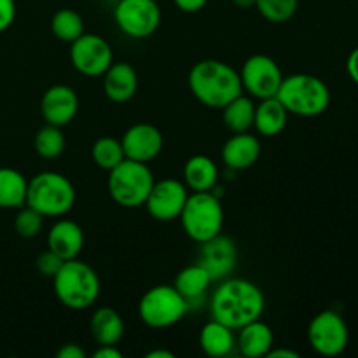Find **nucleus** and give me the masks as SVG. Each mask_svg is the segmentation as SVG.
Here are the masks:
<instances>
[{"mask_svg":"<svg viewBox=\"0 0 358 358\" xmlns=\"http://www.w3.org/2000/svg\"><path fill=\"white\" fill-rule=\"evenodd\" d=\"M103 93L114 103H126L138 91V73L128 62H114L101 76Z\"/></svg>","mask_w":358,"mask_h":358,"instance_id":"f3484780","label":"nucleus"},{"mask_svg":"<svg viewBox=\"0 0 358 358\" xmlns=\"http://www.w3.org/2000/svg\"><path fill=\"white\" fill-rule=\"evenodd\" d=\"M175 7L182 13H199L201 9H205V6L208 3V0H173Z\"/></svg>","mask_w":358,"mask_h":358,"instance_id":"f704fd0d","label":"nucleus"},{"mask_svg":"<svg viewBox=\"0 0 358 358\" xmlns=\"http://www.w3.org/2000/svg\"><path fill=\"white\" fill-rule=\"evenodd\" d=\"M213 283L212 276L208 275L205 268L201 264H191L185 266L184 269H180L175 278L173 287L180 292V296L187 301L189 310H191L192 303H199V301L205 299L206 292H208L210 285Z\"/></svg>","mask_w":358,"mask_h":358,"instance_id":"b1692460","label":"nucleus"},{"mask_svg":"<svg viewBox=\"0 0 358 358\" xmlns=\"http://www.w3.org/2000/svg\"><path fill=\"white\" fill-rule=\"evenodd\" d=\"M189 198V189L178 178H163L154 182L145 208L152 219L159 222H171L180 217L182 208Z\"/></svg>","mask_w":358,"mask_h":358,"instance_id":"ddd939ff","label":"nucleus"},{"mask_svg":"<svg viewBox=\"0 0 358 358\" xmlns=\"http://www.w3.org/2000/svg\"><path fill=\"white\" fill-rule=\"evenodd\" d=\"M51 31L58 41L72 44L84 34L83 16L76 9H69V7L58 9L51 17Z\"/></svg>","mask_w":358,"mask_h":358,"instance_id":"cd10ccee","label":"nucleus"},{"mask_svg":"<svg viewBox=\"0 0 358 358\" xmlns=\"http://www.w3.org/2000/svg\"><path fill=\"white\" fill-rule=\"evenodd\" d=\"M56 358H86V352L76 343H66L58 350Z\"/></svg>","mask_w":358,"mask_h":358,"instance_id":"c9c22d12","label":"nucleus"},{"mask_svg":"<svg viewBox=\"0 0 358 358\" xmlns=\"http://www.w3.org/2000/svg\"><path fill=\"white\" fill-rule=\"evenodd\" d=\"M45 243L51 252L63 259V261H70V259L79 257V254L84 248V231L76 220L62 219L56 220L49 229Z\"/></svg>","mask_w":358,"mask_h":358,"instance_id":"a211bd4d","label":"nucleus"},{"mask_svg":"<svg viewBox=\"0 0 358 358\" xmlns=\"http://www.w3.org/2000/svg\"><path fill=\"white\" fill-rule=\"evenodd\" d=\"M299 7V0H255V9L271 23H287Z\"/></svg>","mask_w":358,"mask_h":358,"instance_id":"7c9ffc66","label":"nucleus"},{"mask_svg":"<svg viewBox=\"0 0 358 358\" xmlns=\"http://www.w3.org/2000/svg\"><path fill=\"white\" fill-rule=\"evenodd\" d=\"M145 357L147 358H173L175 355L171 352H168V350L159 348V350H150Z\"/></svg>","mask_w":358,"mask_h":358,"instance_id":"ea45409f","label":"nucleus"},{"mask_svg":"<svg viewBox=\"0 0 358 358\" xmlns=\"http://www.w3.org/2000/svg\"><path fill=\"white\" fill-rule=\"evenodd\" d=\"M66 147V138L59 126L45 124L35 133L34 149L44 159H56L63 154Z\"/></svg>","mask_w":358,"mask_h":358,"instance_id":"c85d7f7f","label":"nucleus"},{"mask_svg":"<svg viewBox=\"0 0 358 358\" xmlns=\"http://www.w3.org/2000/svg\"><path fill=\"white\" fill-rule=\"evenodd\" d=\"M42 227H44V215H41L37 210L28 205L17 208L16 217H14V229H16L17 236L31 240V238L38 236Z\"/></svg>","mask_w":358,"mask_h":358,"instance_id":"2f4dec72","label":"nucleus"},{"mask_svg":"<svg viewBox=\"0 0 358 358\" xmlns=\"http://www.w3.org/2000/svg\"><path fill=\"white\" fill-rule=\"evenodd\" d=\"M90 331L98 345H117L124 336V322L114 308L101 306L91 317Z\"/></svg>","mask_w":358,"mask_h":358,"instance_id":"393cba45","label":"nucleus"},{"mask_svg":"<svg viewBox=\"0 0 358 358\" xmlns=\"http://www.w3.org/2000/svg\"><path fill=\"white\" fill-rule=\"evenodd\" d=\"M198 264H201L208 271L213 282L227 278L233 275L238 264L236 243L229 236H224L222 233L205 243H199Z\"/></svg>","mask_w":358,"mask_h":358,"instance_id":"4468645a","label":"nucleus"},{"mask_svg":"<svg viewBox=\"0 0 358 358\" xmlns=\"http://www.w3.org/2000/svg\"><path fill=\"white\" fill-rule=\"evenodd\" d=\"M275 346V334L268 324L257 318L250 324L238 329L236 348L247 358H262L268 357L271 348Z\"/></svg>","mask_w":358,"mask_h":358,"instance_id":"aec40b11","label":"nucleus"},{"mask_svg":"<svg viewBox=\"0 0 358 358\" xmlns=\"http://www.w3.org/2000/svg\"><path fill=\"white\" fill-rule=\"evenodd\" d=\"M63 262L65 261H63L59 255H56L55 252H51L48 248V250H44L42 254H38L37 261H35V266H37L38 273H41L42 276H45V278H52V276L59 271Z\"/></svg>","mask_w":358,"mask_h":358,"instance_id":"473e14b6","label":"nucleus"},{"mask_svg":"<svg viewBox=\"0 0 358 358\" xmlns=\"http://www.w3.org/2000/svg\"><path fill=\"white\" fill-rule=\"evenodd\" d=\"M126 159L147 163L156 159L164 147V136L154 124L136 122L129 126L121 138Z\"/></svg>","mask_w":358,"mask_h":358,"instance_id":"2eb2a0df","label":"nucleus"},{"mask_svg":"<svg viewBox=\"0 0 358 358\" xmlns=\"http://www.w3.org/2000/svg\"><path fill=\"white\" fill-rule=\"evenodd\" d=\"M308 341L311 348L324 357H338L346 350L350 341L348 325L345 318L332 310L318 313L308 327Z\"/></svg>","mask_w":358,"mask_h":358,"instance_id":"9d476101","label":"nucleus"},{"mask_svg":"<svg viewBox=\"0 0 358 358\" xmlns=\"http://www.w3.org/2000/svg\"><path fill=\"white\" fill-rule=\"evenodd\" d=\"M238 9H255V0H231Z\"/></svg>","mask_w":358,"mask_h":358,"instance_id":"a19ab883","label":"nucleus"},{"mask_svg":"<svg viewBox=\"0 0 358 358\" xmlns=\"http://www.w3.org/2000/svg\"><path fill=\"white\" fill-rule=\"evenodd\" d=\"M266 299L262 290L254 282L245 278L220 280L210 299V313L213 320L238 331L243 325L262 317Z\"/></svg>","mask_w":358,"mask_h":358,"instance_id":"f257e3e1","label":"nucleus"},{"mask_svg":"<svg viewBox=\"0 0 358 358\" xmlns=\"http://www.w3.org/2000/svg\"><path fill=\"white\" fill-rule=\"evenodd\" d=\"M121 350L117 345H100V348L93 353V358H122Z\"/></svg>","mask_w":358,"mask_h":358,"instance_id":"e433bc0d","label":"nucleus"},{"mask_svg":"<svg viewBox=\"0 0 358 358\" xmlns=\"http://www.w3.org/2000/svg\"><path fill=\"white\" fill-rule=\"evenodd\" d=\"M178 220L187 238L198 245L205 243L222 233L224 208L212 191L189 192Z\"/></svg>","mask_w":358,"mask_h":358,"instance_id":"0eeeda50","label":"nucleus"},{"mask_svg":"<svg viewBox=\"0 0 358 358\" xmlns=\"http://www.w3.org/2000/svg\"><path fill=\"white\" fill-rule=\"evenodd\" d=\"M276 98L289 110V114L301 117H315L324 114L331 105L329 86L311 73H292L283 77Z\"/></svg>","mask_w":358,"mask_h":358,"instance_id":"20e7f679","label":"nucleus"},{"mask_svg":"<svg viewBox=\"0 0 358 358\" xmlns=\"http://www.w3.org/2000/svg\"><path fill=\"white\" fill-rule=\"evenodd\" d=\"M222 110V119L226 128L231 133H243L250 131L254 128V115H255V103L252 98L245 96L243 93L231 100Z\"/></svg>","mask_w":358,"mask_h":358,"instance_id":"bb28decb","label":"nucleus"},{"mask_svg":"<svg viewBox=\"0 0 358 358\" xmlns=\"http://www.w3.org/2000/svg\"><path fill=\"white\" fill-rule=\"evenodd\" d=\"M219 180V166L212 157L196 154L184 164V184L191 192L212 191Z\"/></svg>","mask_w":358,"mask_h":358,"instance_id":"4be33fe9","label":"nucleus"},{"mask_svg":"<svg viewBox=\"0 0 358 358\" xmlns=\"http://www.w3.org/2000/svg\"><path fill=\"white\" fill-rule=\"evenodd\" d=\"M346 70H348L350 79L355 84H358V48H355L350 52L348 59H346Z\"/></svg>","mask_w":358,"mask_h":358,"instance_id":"4c0bfd02","label":"nucleus"},{"mask_svg":"<svg viewBox=\"0 0 358 358\" xmlns=\"http://www.w3.org/2000/svg\"><path fill=\"white\" fill-rule=\"evenodd\" d=\"M289 122V110L276 96L264 98L255 105L254 128L262 136H278Z\"/></svg>","mask_w":358,"mask_h":358,"instance_id":"5701e85b","label":"nucleus"},{"mask_svg":"<svg viewBox=\"0 0 358 358\" xmlns=\"http://www.w3.org/2000/svg\"><path fill=\"white\" fill-rule=\"evenodd\" d=\"M161 7L156 0H119L114 7V21L119 30L131 38H147L161 24Z\"/></svg>","mask_w":358,"mask_h":358,"instance_id":"1a4fd4ad","label":"nucleus"},{"mask_svg":"<svg viewBox=\"0 0 358 358\" xmlns=\"http://www.w3.org/2000/svg\"><path fill=\"white\" fill-rule=\"evenodd\" d=\"M16 20V2L14 0H0V34L10 28Z\"/></svg>","mask_w":358,"mask_h":358,"instance_id":"72a5a7b5","label":"nucleus"},{"mask_svg":"<svg viewBox=\"0 0 358 358\" xmlns=\"http://www.w3.org/2000/svg\"><path fill=\"white\" fill-rule=\"evenodd\" d=\"M261 157V142L250 131L233 133L222 147V161L231 170H247Z\"/></svg>","mask_w":358,"mask_h":358,"instance_id":"6ab92c4d","label":"nucleus"},{"mask_svg":"<svg viewBox=\"0 0 358 358\" xmlns=\"http://www.w3.org/2000/svg\"><path fill=\"white\" fill-rule=\"evenodd\" d=\"M51 280L56 299L69 310H87L100 297V276L90 264L77 257L63 262Z\"/></svg>","mask_w":358,"mask_h":358,"instance_id":"7ed1b4c3","label":"nucleus"},{"mask_svg":"<svg viewBox=\"0 0 358 358\" xmlns=\"http://www.w3.org/2000/svg\"><path fill=\"white\" fill-rule=\"evenodd\" d=\"M199 348L205 355L213 358L229 357L236 348V336L233 329L212 318L199 331Z\"/></svg>","mask_w":358,"mask_h":358,"instance_id":"412c9836","label":"nucleus"},{"mask_svg":"<svg viewBox=\"0 0 358 358\" xmlns=\"http://www.w3.org/2000/svg\"><path fill=\"white\" fill-rule=\"evenodd\" d=\"M243 91L257 100L273 98L282 86L283 73L278 63L266 55H252L240 70Z\"/></svg>","mask_w":358,"mask_h":358,"instance_id":"f8f14e48","label":"nucleus"},{"mask_svg":"<svg viewBox=\"0 0 358 358\" xmlns=\"http://www.w3.org/2000/svg\"><path fill=\"white\" fill-rule=\"evenodd\" d=\"M266 358H299V353L296 350H290V348H275L273 346L271 352L268 353Z\"/></svg>","mask_w":358,"mask_h":358,"instance_id":"58836bf2","label":"nucleus"},{"mask_svg":"<svg viewBox=\"0 0 358 358\" xmlns=\"http://www.w3.org/2000/svg\"><path fill=\"white\" fill-rule=\"evenodd\" d=\"M28 180L14 168H0V208L17 210L27 203Z\"/></svg>","mask_w":358,"mask_h":358,"instance_id":"a878e982","label":"nucleus"},{"mask_svg":"<svg viewBox=\"0 0 358 358\" xmlns=\"http://www.w3.org/2000/svg\"><path fill=\"white\" fill-rule=\"evenodd\" d=\"M91 157L94 164L105 171L114 170L121 161L126 159L121 140L114 136H100L91 147Z\"/></svg>","mask_w":358,"mask_h":358,"instance_id":"c756f323","label":"nucleus"},{"mask_svg":"<svg viewBox=\"0 0 358 358\" xmlns=\"http://www.w3.org/2000/svg\"><path fill=\"white\" fill-rule=\"evenodd\" d=\"M41 215L59 219L76 205V187L58 171H42L28 180L27 203Z\"/></svg>","mask_w":358,"mask_h":358,"instance_id":"39448f33","label":"nucleus"},{"mask_svg":"<svg viewBox=\"0 0 358 358\" xmlns=\"http://www.w3.org/2000/svg\"><path fill=\"white\" fill-rule=\"evenodd\" d=\"M189 304L173 285H156L138 303L140 320L150 329H168L185 317Z\"/></svg>","mask_w":358,"mask_h":358,"instance_id":"6e6552de","label":"nucleus"},{"mask_svg":"<svg viewBox=\"0 0 358 358\" xmlns=\"http://www.w3.org/2000/svg\"><path fill=\"white\" fill-rule=\"evenodd\" d=\"M77 112H79V96L73 87L66 84H55L42 94L41 114L45 124L63 128L76 119Z\"/></svg>","mask_w":358,"mask_h":358,"instance_id":"dca6fc26","label":"nucleus"},{"mask_svg":"<svg viewBox=\"0 0 358 358\" xmlns=\"http://www.w3.org/2000/svg\"><path fill=\"white\" fill-rule=\"evenodd\" d=\"M70 62L83 76L101 77L114 63V52L107 38L84 31L70 44Z\"/></svg>","mask_w":358,"mask_h":358,"instance_id":"9b49d317","label":"nucleus"},{"mask_svg":"<svg viewBox=\"0 0 358 358\" xmlns=\"http://www.w3.org/2000/svg\"><path fill=\"white\" fill-rule=\"evenodd\" d=\"M192 96L208 108H222L243 93L240 72L220 59H201L187 77Z\"/></svg>","mask_w":358,"mask_h":358,"instance_id":"f03ea898","label":"nucleus"},{"mask_svg":"<svg viewBox=\"0 0 358 358\" xmlns=\"http://www.w3.org/2000/svg\"><path fill=\"white\" fill-rule=\"evenodd\" d=\"M154 178L152 170L147 163L124 159L108 171V194L122 208H140L145 205L147 198L152 189Z\"/></svg>","mask_w":358,"mask_h":358,"instance_id":"423d86ee","label":"nucleus"}]
</instances>
